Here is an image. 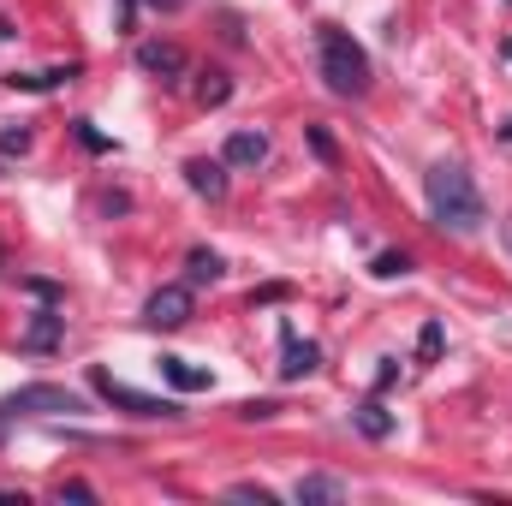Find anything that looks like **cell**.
Masks as SVG:
<instances>
[{"instance_id":"obj_10","label":"cell","mask_w":512,"mask_h":506,"mask_svg":"<svg viewBox=\"0 0 512 506\" xmlns=\"http://www.w3.org/2000/svg\"><path fill=\"white\" fill-rule=\"evenodd\" d=\"M155 370L173 381L179 393H203V387H215V376H209V370H197V364H185V358H161Z\"/></svg>"},{"instance_id":"obj_23","label":"cell","mask_w":512,"mask_h":506,"mask_svg":"<svg viewBox=\"0 0 512 506\" xmlns=\"http://www.w3.org/2000/svg\"><path fill=\"white\" fill-rule=\"evenodd\" d=\"M60 501H96V489L90 483H60Z\"/></svg>"},{"instance_id":"obj_4","label":"cell","mask_w":512,"mask_h":506,"mask_svg":"<svg viewBox=\"0 0 512 506\" xmlns=\"http://www.w3.org/2000/svg\"><path fill=\"white\" fill-rule=\"evenodd\" d=\"M90 387H96V399L120 405V411H131V417H179V405H173V399L137 393V387H126V381H114L108 370H90Z\"/></svg>"},{"instance_id":"obj_17","label":"cell","mask_w":512,"mask_h":506,"mask_svg":"<svg viewBox=\"0 0 512 506\" xmlns=\"http://www.w3.org/2000/svg\"><path fill=\"white\" fill-rule=\"evenodd\" d=\"M441 340H447L441 322H423V334H417V364H435V358H441Z\"/></svg>"},{"instance_id":"obj_20","label":"cell","mask_w":512,"mask_h":506,"mask_svg":"<svg viewBox=\"0 0 512 506\" xmlns=\"http://www.w3.org/2000/svg\"><path fill=\"white\" fill-rule=\"evenodd\" d=\"M233 501H256V506H274L268 489H256V483H233Z\"/></svg>"},{"instance_id":"obj_5","label":"cell","mask_w":512,"mask_h":506,"mask_svg":"<svg viewBox=\"0 0 512 506\" xmlns=\"http://www.w3.org/2000/svg\"><path fill=\"white\" fill-rule=\"evenodd\" d=\"M191 310H197L191 286H161V292H149L143 322H149V328H185V322H191Z\"/></svg>"},{"instance_id":"obj_12","label":"cell","mask_w":512,"mask_h":506,"mask_svg":"<svg viewBox=\"0 0 512 506\" xmlns=\"http://www.w3.org/2000/svg\"><path fill=\"white\" fill-rule=\"evenodd\" d=\"M78 78V66H48V72H12L6 84L12 90H60V84H72Z\"/></svg>"},{"instance_id":"obj_24","label":"cell","mask_w":512,"mask_h":506,"mask_svg":"<svg viewBox=\"0 0 512 506\" xmlns=\"http://www.w3.org/2000/svg\"><path fill=\"white\" fill-rule=\"evenodd\" d=\"M78 137H84V149H108V137L90 126V120H78Z\"/></svg>"},{"instance_id":"obj_7","label":"cell","mask_w":512,"mask_h":506,"mask_svg":"<svg viewBox=\"0 0 512 506\" xmlns=\"http://www.w3.org/2000/svg\"><path fill=\"white\" fill-rule=\"evenodd\" d=\"M316 364H322V346H316V340H298V334L286 328V346H280V376H286V381H304V376H316Z\"/></svg>"},{"instance_id":"obj_3","label":"cell","mask_w":512,"mask_h":506,"mask_svg":"<svg viewBox=\"0 0 512 506\" xmlns=\"http://www.w3.org/2000/svg\"><path fill=\"white\" fill-rule=\"evenodd\" d=\"M72 411H90L84 393L72 387H54V381H36V387H18L0 399V423H18V417H72Z\"/></svg>"},{"instance_id":"obj_6","label":"cell","mask_w":512,"mask_h":506,"mask_svg":"<svg viewBox=\"0 0 512 506\" xmlns=\"http://www.w3.org/2000/svg\"><path fill=\"white\" fill-rule=\"evenodd\" d=\"M137 66H143L149 78H161V84H179V78H185V48H179V42H143V48H137Z\"/></svg>"},{"instance_id":"obj_19","label":"cell","mask_w":512,"mask_h":506,"mask_svg":"<svg viewBox=\"0 0 512 506\" xmlns=\"http://www.w3.org/2000/svg\"><path fill=\"white\" fill-rule=\"evenodd\" d=\"M24 149H30V131H24V126L0 131V155H24Z\"/></svg>"},{"instance_id":"obj_8","label":"cell","mask_w":512,"mask_h":506,"mask_svg":"<svg viewBox=\"0 0 512 506\" xmlns=\"http://www.w3.org/2000/svg\"><path fill=\"white\" fill-rule=\"evenodd\" d=\"M185 179H191V191L209 197V203L227 197V161H185Z\"/></svg>"},{"instance_id":"obj_9","label":"cell","mask_w":512,"mask_h":506,"mask_svg":"<svg viewBox=\"0 0 512 506\" xmlns=\"http://www.w3.org/2000/svg\"><path fill=\"white\" fill-rule=\"evenodd\" d=\"M268 161V137L262 131H233L227 137V167H262Z\"/></svg>"},{"instance_id":"obj_13","label":"cell","mask_w":512,"mask_h":506,"mask_svg":"<svg viewBox=\"0 0 512 506\" xmlns=\"http://www.w3.org/2000/svg\"><path fill=\"white\" fill-rule=\"evenodd\" d=\"M298 501L304 506H334V501H346V483H340V477H304V483H298Z\"/></svg>"},{"instance_id":"obj_2","label":"cell","mask_w":512,"mask_h":506,"mask_svg":"<svg viewBox=\"0 0 512 506\" xmlns=\"http://www.w3.org/2000/svg\"><path fill=\"white\" fill-rule=\"evenodd\" d=\"M316 60H322V84L334 96H364L370 90V54H364V42L352 30L322 24L316 30Z\"/></svg>"},{"instance_id":"obj_22","label":"cell","mask_w":512,"mask_h":506,"mask_svg":"<svg viewBox=\"0 0 512 506\" xmlns=\"http://www.w3.org/2000/svg\"><path fill=\"white\" fill-rule=\"evenodd\" d=\"M310 149H316L322 161H334V137H328V131H322V126H310Z\"/></svg>"},{"instance_id":"obj_18","label":"cell","mask_w":512,"mask_h":506,"mask_svg":"<svg viewBox=\"0 0 512 506\" xmlns=\"http://www.w3.org/2000/svg\"><path fill=\"white\" fill-rule=\"evenodd\" d=\"M370 274H376V280H399V274H411V256H405V251H382Z\"/></svg>"},{"instance_id":"obj_14","label":"cell","mask_w":512,"mask_h":506,"mask_svg":"<svg viewBox=\"0 0 512 506\" xmlns=\"http://www.w3.org/2000/svg\"><path fill=\"white\" fill-rule=\"evenodd\" d=\"M185 274H191V286H215V280L227 274V262H221L215 251H191L185 256Z\"/></svg>"},{"instance_id":"obj_15","label":"cell","mask_w":512,"mask_h":506,"mask_svg":"<svg viewBox=\"0 0 512 506\" xmlns=\"http://www.w3.org/2000/svg\"><path fill=\"white\" fill-rule=\"evenodd\" d=\"M60 322H66L60 310H42V316L30 322V334H24V346H30V352H48V346L60 340Z\"/></svg>"},{"instance_id":"obj_26","label":"cell","mask_w":512,"mask_h":506,"mask_svg":"<svg viewBox=\"0 0 512 506\" xmlns=\"http://www.w3.org/2000/svg\"><path fill=\"white\" fill-rule=\"evenodd\" d=\"M507 251H512V221H507Z\"/></svg>"},{"instance_id":"obj_21","label":"cell","mask_w":512,"mask_h":506,"mask_svg":"<svg viewBox=\"0 0 512 506\" xmlns=\"http://www.w3.org/2000/svg\"><path fill=\"white\" fill-rule=\"evenodd\" d=\"M274 411H280V405H274V399H245V405H239V417H274Z\"/></svg>"},{"instance_id":"obj_16","label":"cell","mask_w":512,"mask_h":506,"mask_svg":"<svg viewBox=\"0 0 512 506\" xmlns=\"http://www.w3.org/2000/svg\"><path fill=\"white\" fill-rule=\"evenodd\" d=\"M233 96V78L227 72H203V84H197V108H221Z\"/></svg>"},{"instance_id":"obj_1","label":"cell","mask_w":512,"mask_h":506,"mask_svg":"<svg viewBox=\"0 0 512 506\" xmlns=\"http://www.w3.org/2000/svg\"><path fill=\"white\" fill-rule=\"evenodd\" d=\"M423 191H429V215H435V227H441V233L471 239V233L489 221L483 191L471 185V173H465L459 161H435V167H429V179H423Z\"/></svg>"},{"instance_id":"obj_25","label":"cell","mask_w":512,"mask_h":506,"mask_svg":"<svg viewBox=\"0 0 512 506\" xmlns=\"http://www.w3.org/2000/svg\"><path fill=\"white\" fill-rule=\"evenodd\" d=\"M501 143H512V120H507V126H501Z\"/></svg>"},{"instance_id":"obj_11","label":"cell","mask_w":512,"mask_h":506,"mask_svg":"<svg viewBox=\"0 0 512 506\" xmlns=\"http://www.w3.org/2000/svg\"><path fill=\"white\" fill-rule=\"evenodd\" d=\"M352 423H358V435H370V441H387V435H393V411H387L382 399H364V405L352 411Z\"/></svg>"}]
</instances>
